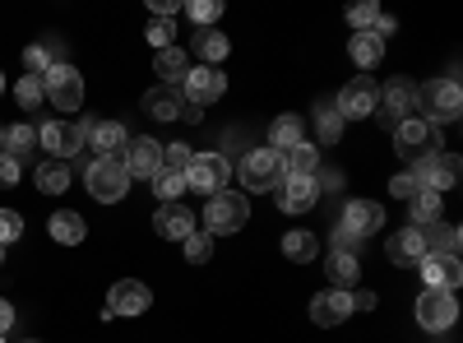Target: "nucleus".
<instances>
[{"instance_id": "nucleus-36", "label": "nucleus", "mask_w": 463, "mask_h": 343, "mask_svg": "<svg viewBox=\"0 0 463 343\" xmlns=\"http://www.w3.org/2000/svg\"><path fill=\"white\" fill-rule=\"evenodd\" d=\"M375 19H380V5H375V0H357V5L347 10V24H353V33H371Z\"/></svg>"}, {"instance_id": "nucleus-23", "label": "nucleus", "mask_w": 463, "mask_h": 343, "mask_svg": "<svg viewBox=\"0 0 463 343\" xmlns=\"http://www.w3.org/2000/svg\"><path fill=\"white\" fill-rule=\"evenodd\" d=\"M153 74H158L163 84H185V74H190V56L181 52V47H167V52H158L153 56Z\"/></svg>"}, {"instance_id": "nucleus-27", "label": "nucleus", "mask_w": 463, "mask_h": 343, "mask_svg": "<svg viewBox=\"0 0 463 343\" xmlns=\"http://www.w3.org/2000/svg\"><path fill=\"white\" fill-rule=\"evenodd\" d=\"M33 181H37V190H43V195H61V190L70 186V163H56V158L37 163V167H33Z\"/></svg>"}, {"instance_id": "nucleus-1", "label": "nucleus", "mask_w": 463, "mask_h": 343, "mask_svg": "<svg viewBox=\"0 0 463 343\" xmlns=\"http://www.w3.org/2000/svg\"><path fill=\"white\" fill-rule=\"evenodd\" d=\"M200 223H204L209 237H232V233H241V227L250 223V205H246L241 190H218V195H209Z\"/></svg>"}, {"instance_id": "nucleus-13", "label": "nucleus", "mask_w": 463, "mask_h": 343, "mask_svg": "<svg viewBox=\"0 0 463 343\" xmlns=\"http://www.w3.org/2000/svg\"><path fill=\"white\" fill-rule=\"evenodd\" d=\"M274 200L283 214H311L320 205V181L316 176H283L274 186Z\"/></svg>"}, {"instance_id": "nucleus-42", "label": "nucleus", "mask_w": 463, "mask_h": 343, "mask_svg": "<svg viewBox=\"0 0 463 343\" xmlns=\"http://www.w3.org/2000/svg\"><path fill=\"white\" fill-rule=\"evenodd\" d=\"M190 167V144H163V167L158 172H181Z\"/></svg>"}, {"instance_id": "nucleus-18", "label": "nucleus", "mask_w": 463, "mask_h": 343, "mask_svg": "<svg viewBox=\"0 0 463 343\" xmlns=\"http://www.w3.org/2000/svg\"><path fill=\"white\" fill-rule=\"evenodd\" d=\"M195 214H190L181 200H172V205H158V214H153V233H158L163 242H185L190 233H195Z\"/></svg>"}, {"instance_id": "nucleus-24", "label": "nucleus", "mask_w": 463, "mask_h": 343, "mask_svg": "<svg viewBox=\"0 0 463 343\" xmlns=\"http://www.w3.org/2000/svg\"><path fill=\"white\" fill-rule=\"evenodd\" d=\"M52 237L61 242V246H80L84 237H89V223L80 218V214H74V209H61V214H52Z\"/></svg>"}, {"instance_id": "nucleus-16", "label": "nucleus", "mask_w": 463, "mask_h": 343, "mask_svg": "<svg viewBox=\"0 0 463 343\" xmlns=\"http://www.w3.org/2000/svg\"><path fill=\"white\" fill-rule=\"evenodd\" d=\"M37 144H43V148H47V154H52L56 163H70V158L84 148V135H80V126L47 121V126H37Z\"/></svg>"}, {"instance_id": "nucleus-17", "label": "nucleus", "mask_w": 463, "mask_h": 343, "mask_svg": "<svg viewBox=\"0 0 463 343\" xmlns=\"http://www.w3.org/2000/svg\"><path fill=\"white\" fill-rule=\"evenodd\" d=\"M121 163H126L130 181H135V176H158V167H163V144L148 139V135H139V139H130V144L121 148Z\"/></svg>"}, {"instance_id": "nucleus-46", "label": "nucleus", "mask_w": 463, "mask_h": 343, "mask_svg": "<svg viewBox=\"0 0 463 343\" xmlns=\"http://www.w3.org/2000/svg\"><path fill=\"white\" fill-rule=\"evenodd\" d=\"M19 176H24V163H14V158H5V154H0V190L19 186Z\"/></svg>"}, {"instance_id": "nucleus-51", "label": "nucleus", "mask_w": 463, "mask_h": 343, "mask_svg": "<svg viewBox=\"0 0 463 343\" xmlns=\"http://www.w3.org/2000/svg\"><path fill=\"white\" fill-rule=\"evenodd\" d=\"M0 260H5V246H0Z\"/></svg>"}, {"instance_id": "nucleus-11", "label": "nucleus", "mask_w": 463, "mask_h": 343, "mask_svg": "<svg viewBox=\"0 0 463 343\" xmlns=\"http://www.w3.org/2000/svg\"><path fill=\"white\" fill-rule=\"evenodd\" d=\"M458 320V301H454V292H436V288H427L417 297V325L427 329V334H440V329H449Z\"/></svg>"}, {"instance_id": "nucleus-41", "label": "nucleus", "mask_w": 463, "mask_h": 343, "mask_svg": "<svg viewBox=\"0 0 463 343\" xmlns=\"http://www.w3.org/2000/svg\"><path fill=\"white\" fill-rule=\"evenodd\" d=\"M14 98H19L24 111H33L37 102H43V80H37V74H24V80L14 84Z\"/></svg>"}, {"instance_id": "nucleus-50", "label": "nucleus", "mask_w": 463, "mask_h": 343, "mask_svg": "<svg viewBox=\"0 0 463 343\" xmlns=\"http://www.w3.org/2000/svg\"><path fill=\"white\" fill-rule=\"evenodd\" d=\"M0 93H5V74H0Z\"/></svg>"}, {"instance_id": "nucleus-37", "label": "nucleus", "mask_w": 463, "mask_h": 343, "mask_svg": "<svg viewBox=\"0 0 463 343\" xmlns=\"http://www.w3.org/2000/svg\"><path fill=\"white\" fill-rule=\"evenodd\" d=\"M316 130H320L325 144H338V139H343V117H338L334 107H320V111H316Z\"/></svg>"}, {"instance_id": "nucleus-32", "label": "nucleus", "mask_w": 463, "mask_h": 343, "mask_svg": "<svg viewBox=\"0 0 463 343\" xmlns=\"http://www.w3.org/2000/svg\"><path fill=\"white\" fill-rule=\"evenodd\" d=\"M301 144V121L297 117H279L274 126H269V148H274V154L283 158L288 148H297Z\"/></svg>"}, {"instance_id": "nucleus-43", "label": "nucleus", "mask_w": 463, "mask_h": 343, "mask_svg": "<svg viewBox=\"0 0 463 343\" xmlns=\"http://www.w3.org/2000/svg\"><path fill=\"white\" fill-rule=\"evenodd\" d=\"M24 237V214L19 209H0V246H10Z\"/></svg>"}, {"instance_id": "nucleus-21", "label": "nucleus", "mask_w": 463, "mask_h": 343, "mask_svg": "<svg viewBox=\"0 0 463 343\" xmlns=\"http://www.w3.org/2000/svg\"><path fill=\"white\" fill-rule=\"evenodd\" d=\"M380 227H384V209L375 200H353V205L343 209V233H353L357 242L362 237H375Z\"/></svg>"}, {"instance_id": "nucleus-38", "label": "nucleus", "mask_w": 463, "mask_h": 343, "mask_svg": "<svg viewBox=\"0 0 463 343\" xmlns=\"http://www.w3.org/2000/svg\"><path fill=\"white\" fill-rule=\"evenodd\" d=\"M148 43H153V52L176 47V19H153L148 24Z\"/></svg>"}, {"instance_id": "nucleus-48", "label": "nucleus", "mask_w": 463, "mask_h": 343, "mask_svg": "<svg viewBox=\"0 0 463 343\" xmlns=\"http://www.w3.org/2000/svg\"><path fill=\"white\" fill-rule=\"evenodd\" d=\"M10 329H14V307L0 297V334H10Z\"/></svg>"}, {"instance_id": "nucleus-49", "label": "nucleus", "mask_w": 463, "mask_h": 343, "mask_svg": "<svg viewBox=\"0 0 463 343\" xmlns=\"http://www.w3.org/2000/svg\"><path fill=\"white\" fill-rule=\"evenodd\" d=\"M0 154H5V126H0Z\"/></svg>"}, {"instance_id": "nucleus-34", "label": "nucleus", "mask_w": 463, "mask_h": 343, "mask_svg": "<svg viewBox=\"0 0 463 343\" xmlns=\"http://www.w3.org/2000/svg\"><path fill=\"white\" fill-rule=\"evenodd\" d=\"M325 270H329V279H334V288H347L357 274H362V260L353 255V251H334L329 260H325Z\"/></svg>"}, {"instance_id": "nucleus-33", "label": "nucleus", "mask_w": 463, "mask_h": 343, "mask_svg": "<svg viewBox=\"0 0 463 343\" xmlns=\"http://www.w3.org/2000/svg\"><path fill=\"white\" fill-rule=\"evenodd\" d=\"M37 148V130L28 126V121H19V126H10L5 130V158H14V163H24L28 154Z\"/></svg>"}, {"instance_id": "nucleus-22", "label": "nucleus", "mask_w": 463, "mask_h": 343, "mask_svg": "<svg viewBox=\"0 0 463 343\" xmlns=\"http://www.w3.org/2000/svg\"><path fill=\"white\" fill-rule=\"evenodd\" d=\"M380 107L390 111V117H399V121H408L412 111H417V89L408 84V80H390L380 89Z\"/></svg>"}, {"instance_id": "nucleus-14", "label": "nucleus", "mask_w": 463, "mask_h": 343, "mask_svg": "<svg viewBox=\"0 0 463 343\" xmlns=\"http://www.w3.org/2000/svg\"><path fill=\"white\" fill-rule=\"evenodd\" d=\"M181 93H185L190 107H209V102H218V98L227 93V74L213 70V65H200V70H190V74H185Z\"/></svg>"}, {"instance_id": "nucleus-19", "label": "nucleus", "mask_w": 463, "mask_h": 343, "mask_svg": "<svg viewBox=\"0 0 463 343\" xmlns=\"http://www.w3.org/2000/svg\"><path fill=\"white\" fill-rule=\"evenodd\" d=\"M417 270H421V283L436 288V292H454V288L463 283V264H458L454 255H431V251H427V260H421Z\"/></svg>"}, {"instance_id": "nucleus-20", "label": "nucleus", "mask_w": 463, "mask_h": 343, "mask_svg": "<svg viewBox=\"0 0 463 343\" xmlns=\"http://www.w3.org/2000/svg\"><path fill=\"white\" fill-rule=\"evenodd\" d=\"M347 316H353V292H347V288H329V292H320V297L311 301V320H316L320 329H334V325H343Z\"/></svg>"}, {"instance_id": "nucleus-4", "label": "nucleus", "mask_w": 463, "mask_h": 343, "mask_svg": "<svg viewBox=\"0 0 463 343\" xmlns=\"http://www.w3.org/2000/svg\"><path fill=\"white\" fill-rule=\"evenodd\" d=\"M417 111H421V121H454L458 111H463V93H458V80H431V84H421L417 89Z\"/></svg>"}, {"instance_id": "nucleus-31", "label": "nucleus", "mask_w": 463, "mask_h": 343, "mask_svg": "<svg viewBox=\"0 0 463 343\" xmlns=\"http://www.w3.org/2000/svg\"><path fill=\"white\" fill-rule=\"evenodd\" d=\"M408 205H412V227H421V233H427L431 223H440V214H445V205H440L436 190H421V195H412Z\"/></svg>"}, {"instance_id": "nucleus-29", "label": "nucleus", "mask_w": 463, "mask_h": 343, "mask_svg": "<svg viewBox=\"0 0 463 343\" xmlns=\"http://www.w3.org/2000/svg\"><path fill=\"white\" fill-rule=\"evenodd\" d=\"M61 37H52V43H37V47H28L24 52V65H28V74H37V80H43V74L52 70V65H61Z\"/></svg>"}, {"instance_id": "nucleus-30", "label": "nucleus", "mask_w": 463, "mask_h": 343, "mask_svg": "<svg viewBox=\"0 0 463 343\" xmlns=\"http://www.w3.org/2000/svg\"><path fill=\"white\" fill-rule=\"evenodd\" d=\"M458 172H463V163H458V154H436L431 158V176H427V186L436 190H449V186H458Z\"/></svg>"}, {"instance_id": "nucleus-40", "label": "nucleus", "mask_w": 463, "mask_h": 343, "mask_svg": "<svg viewBox=\"0 0 463 343\" xmlns=\"http://www.w3.org/2000/svg\"><path fill=\"white\" fill-rule=\"evenodd\" d=\"M185 14L195 19L200 28H213V24H218V14H222V0H190Z\"/></svg>"}, {"instance_id": "nucleus-2", "label": "nucleus", "mask_w": 463, "mask_h": 343, "mask_svg": "<svg viewBox=\"0 0 463 343\" xmlns=\"http://www.w3.org/2000/svg\"><path fill=\"white\" fill-rule=\"evenodd\" d=\"M43 98L56 107V111H80L84 107V74L74 70L70 61H61V65H52L47 74H43Z\"/></svg>"}, {"instance_id": "nucleus-25", "label": "nucleus", "mask_w": 463, "mask_h": 343, "mask_svg": "<svg viewBox=\"0 0 463 343\" xmlns=\"http://www.w3.org/2000/svg\"><path fill=\"white\" fill-rule=\"evenodd\" d=\"M347 56H353L357 70L380 65V61H384V37H375V33H353V43H347Z\"/></svg>"}, {"instance_id": "nucleus-8", "label": "nucleus", "mask_w": 463, "mask_h": 343, "mask_svg": "<svg viewBox=\"0 0 463 343\" xmlns=\"http://www.w3.org/2000/svg\"><path fill=\"white\" fill-rule=\"evenodd\" d=\"M144 107H148V117H158V121H200L204 111L200 107H190L185 102V93L176 89V84H153L148 93H144Z\"/></svg>"}, {"instance_id": "nucleus-35", "label": "nucleus", "mask_w": 463, "mask_h": 343, "mask_svg": "<svg viewBox=\"0 0 463 343\" xmlns=\"http://www.w3.org/2000/svg\"><path fill=\"white\" fill-rule=\"evenodd\" d=\"M283 255L297 260V264H311V260L320 255V237H316V233H288V237H283Z\"/></svg>"}, {"instance_id": "nucleus-12", "label": "nucleus", "mask_w": 463, "mask_h": 343, "mask_svg": "<svg viewBox=\"0 0 463 343\" xmlns=\"http://www.w3.org/2000/svg\"><path fill=\"white\" fill-rule=\"evenodd\" d=\"M84 148H93V158H121V148L130 144L121 121H80Z\"/></svg>"}, {"instance_id": "nucleus-44", "label": "nucleus", "mask_w": 463, "mask_h": 343, "mask_svg": "<svg viewBox=\"0 0 463 343\" xmlns=\"http://www.w3.org/2000/svg\"><path fill=\"white\" fill-rule=\"evenodd\" d=\"M209 255H213V237H209V233H190V237H185V260H190V264H204Z\"/></svg>"}, {"instance_id": "nucleus-52", "label": "nucleus", "mask_w": 463, "mask_h": 343, "mask_svg": "<svg viewBox=\"0 0 463 343\" xmlns=\"http://www.w3.org/2000/svg\"><path fill=\"white\" fill-rule=\"evenodd\" d=\"M0 343H5V338H0Z\"/></svg>"}, {"instance_id": "nucleus-45", "label": "nucleus", "mask_w": 463, "mask_h": 343, "mask_svg": "<svg viewBox=\"0 0 463 343\" xmlns=\"http://www.w3.org/2000/svg\"><path fill=\"white\" fill-rule=\"evenodd\" d=\"M390 195H399V200H412V195H421V186L412 181V172H399V176L390 181Z\"/></svg>"}, {"instance_id": "nucleus-6", "label": "nucleus", "mask_w": 463, "mask_h": 343, "mask_svg": "<svg viewBox=\"0 0 463 343\" xmlns=\"http://www.w3.org/2000/svg\"><path fill=\"white\" fill-rule=\"evenodd\" d=\"M153 307V292L148 283L139 279H121V283H111L107 301H102V320H116V316H144Z\"/></svg>"}, {"instance_id": "nucleus-9", "label": "nucleus", "mask_w": 463, "mask_h": 343, "mask_svg": "<svg viewBox=\"0 0 463 343\" xmlns=\"http://www.w3.org/2000/svg\"><path fill=\"white\" fill-rule=\"evenodd\" d=\"M394 144H399V154H427V158H436V148H445V139H440V126H431V121H421V117H408V121H399L394 126Z\"/></svg>"}, {"instance_id": "nucleus-28", "label": "nucleus", "mask_w": 463, "mask_h": 343, "mask_svg": "<svg viewBox=\"0 0 463 343\" xmlns=\"http://www.w3.org/2000/svg\"><path fill=\"white\" fill-rule=\"evenodd\" d=\"M227 52H232V43H227L218 28H200V33H195V56H200L204 65L218 70V61H227Z\"/></svg>"}, {"instance_id": "nucleus-26", "label": "nucleus", "mask_w": 463, "mask_h": 343, "mask_svg": "<svg viewBox=\"0 0 463 343\" xmlns=\"http://www.w3.org/2000/svg\"><path fill=\"white\" fill-rule=\"evenodd\" d=\"M316 167H320V148L306 139L283 154V176H316Z\"/></svg>"}, {"instance_id": "nucleus-10", "label": "nucleus", "mask_w": 463, "mask_h": 343, "mask_svg": "<svg viewBox=\"0 0 463 343\" xmlns=\"http://www.w3.org/2000/svg\"><path fill=\"white\" fill-rule=\"evenodd\" d=\"M375 107H380V89L366 80V74L347 80V84H343V93H338V102H334V111H338L343 121H362V117H371Z\"/></svg>"}, {"instance_id": "nucleus-47", "label": "nucleus", "mask_w": 463, "mask_h": 343, "mask_svg": "<svg viewBox=\"0 0 463 343\" xmlns=\"http://www.w3.org/2000/svg\"><path fill=\"white\" fill-rule=\"evenodd\" d=\"M357 307H362V311H375L380 297H375V292H353V311H357Z\"/></svg>"}, {"instance_id": "nucleus-7", "label": "nucleus", "mask_w": 463, "mask_h": 343, "mask_svg": "<svg viewBox=\"0 0 463 343\" xmlns=\"http://www.w3.org/2000/svg\"><path fill=\"white\" fill-rule=\"evenodd\" d=\"M227 158L222 154H190V167H185V190H200V195H218L227 190Z\"/></svg>"}, {"instance_id": "nucleus-5", "label": "nucleus", "mask_w": 463, "mask_h": 343, "mask_svg": "<svg viewBox=\"0 0 463 343\" xmlns=\"http://www.w3.org/2000/svg\"><path fill=\"white\" fill-rule=\"evenodd\" d=\"M283 181V158L274 154V148H250V154L241 158V186L250 190V195H264V190H274Z\"/></svg>"}, {"instance_id": "nucleus-39", "label": "nucleus", "mask_w": 463, "mask_h": 343, "mask_svg": "<svg viewBox=\"0 0 463 343\" xmlns=\"http://www.w3.org/2000/svg\"><path fill=\"white\" fill-rule=\"evenodd\" d=\"M153 190H158V200H163V205H172V200H181L185 176H181V172H158V176H153Z\"/></svg>"}, {"instance_id": "nucleus-3", "label": "nucleus", "mask_w": 463, "mask_h": 343, "mask_svg": "<svg viewBox=\"0 0 463 343\" xmlns=\"http://www.w3.org/2000/svg\"><path fill=\"white\" fill-rule=\"evenodd\" d=\"M84 186L98 205H116V200H126V190H130V172H126L121 158H93L89 172H84Z\"/></svg>"}, {"instance_id": "nucleus-15", "label": "nucleus", "mask_w": 463, "mask_h": 343, "mask_svg": "<svg viewBox=\"0 0 463 343\" xmlns=\"http://www.w3.org/2000/svg\"><path fill=\"white\" fill-rule=\"evenodd\" d=\"M427 233H421V227H399V233L384 242V255H390L399 270H417L421 260H427Z\"/></svg>"}]
</instances>
